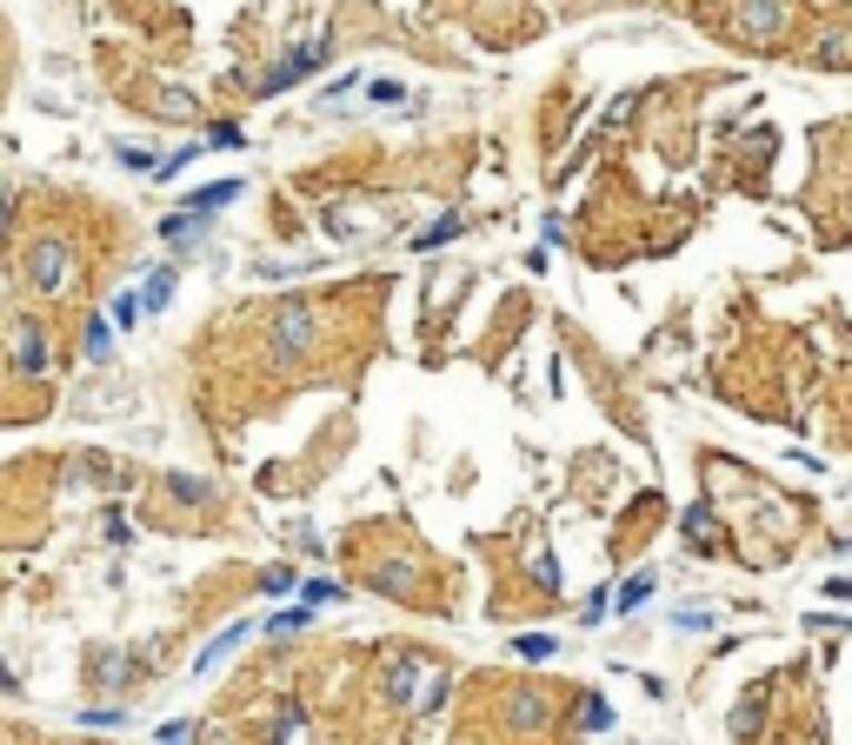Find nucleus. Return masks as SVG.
Instances as JSON below:
<instances>
[{"label": "nucleus", "instance_id": "nucleus-1", "mask_svg": "<svg viewBox=\"0 0 852 745\" xmlns=\"http://www.w3.org/2000/svg\"><path fill=\"white\" fill-rule=\"evenodd\" d=\"M320 60H327L320 47H300V53H293L287 67H273V73H267V93H280V87H293V80H307V73L320 67Z\"/></svg>", "mask_w": 852, "mask_h": 745}, {"label": "nucleus", "instance_id": "nucleus-2", "mask_svg": "<svg viewBox=\"0 0 852 745\" xmlns=\"http://www.w3.org/2000/svg\"><path fill=\"white\" fill-rule=\"evenodd\" d=\"M227 200H240V187H233V180H220V187H200V193H193V213H207V207H227Z\"/></svg>", "mask_w": 852, "mask_h": 745}, {"label": "nucleus", "instance_id": "nucleus-3", "mask_svg": "<svg viewBox=\"0 0 852 745\" xmlns=\"http://www.w3.org/2000/svg\"><path fill=\"white\" fill-rule=\"evenodd\" d=\"M40 360H47V340H40V326H27V333H20V366L40 373Z\"/></svg>", "mask_w": 852, "mask_h": 745}, {"label": "nucleus", "instance_id": "nucleus-4", "mask_svg": "<svg viewBox=\"0 0 852 745\" xmlns=\"http://www.w3.org/2000/svg\"><path fill=\"white\" fill-rule=\"evenodd\" d=\"M646 593H653V573H633V580H627V593H620V613H633Z\"/></svg>", "mask_w": 852, "mask_h": 745}]
</instances>
